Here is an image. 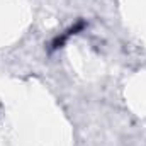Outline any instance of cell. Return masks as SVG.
Instances as JSON below:
<instances>
[{
    "instance_id": "6da1fadb",
    "label": "cell",
    "mask_w": 146,
    "mask_h": 146,
    "mask_svg": "<svg viewBox=\"0 0 146 146\" xmlns=\"http://www.w3.org/2000/svg\"><path fill=\"white\" fill-rule=\"evenodd\" d=\"M85 26H87V22H85L83 19H80L78 22H75V24H73L70 29H66L65 33H61L60 36H56L54 39H53V42H51V48H49V51L53 53V51H56V49L63 48V46H65V42H66V41H68V39H70L72 36L78 34V33H80V31H82V29H83Z\"/></svg>"
}]
</instances>
